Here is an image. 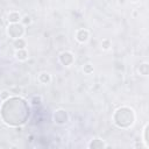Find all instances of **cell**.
Instances as JSON below:
<instances>
[{
	"label": "cell",
	"instance_id": "obj_1",
	"mask_svg": "<svg viewBox=\"0 0 149 149\" xmlns=\"http://www.w3.org/2000/svg\"><path fill=\"white\" fill-rule=\"evenodd\" d=\"M115 114L116 115H120V118L119 116H114V122L119 127H128L135 120V115H134L133 109H130L128 107H121V108H119Z\"/></svg>",
	"mask_w": 149,
	"mask_h": 149
},
{
	"label": "cell",
	"instance_id": "obj_12",
	"mask_svg": "<svg viewBox=\"0 0 149 149\" xmlns=\"http://www.w3.org/2000/svg\"><path fill=\"white\" fill-rule=\"evenodd\" d=\"M101 47H102V49H105V50H107V49H109V47H111V41L109 40H102V42H101Z\"/></svg>",
	"mask_w": 149,
	"mask_h": 149
},
{
	"label": "cell",
	"instance_id": "obj_2",
	"mask_svg": "<svg viewBox=\"0 0 149 149\" xmlns=\"http://www.w3.org/2000/svg\"><path fill=\"white\" fill-rule=\"evenodd\" d=\"M23 33H24V28L19 22L17 23H10V26H8V28H7V34L13 38L21 37L23 35Z\"/></svg>",
	"mask_w": 149,
	"mask_h": 149
},
{
	"label": "cell",
	"instance_id": "obj_4",
	"mask_svg": "<svg viewBox=\"0 0 149 149\" xmlns=\"http://www.w3.org/2000/svg\"><path fill=\"white\" fill-rule=\"evenodd\" d=\"M54 118H55V121H56L57 123H59V125H63V123H65V122L68 121V114H66V112L63 111V109L57 111V112L55 113Z\"/></svg>",
	"mask_w": 149,
	"mask_h": 149
},
{
	"label": "cell",
	"instance_id": "obj_8",
	"mask_svg": "<svg viewBox=\"0 0 149 149\" xmlns=\"http://www.w3.org/2000/svg\"><path fill=\"white\" fill-rule=\"evenodd\" d=\"M13 45H14L16 49H24V47H26V42H24L23 38L19 37V38H15V40H14Z\"/></svg>",
	"mask_w": 149,
	"mask_h": 149
},
{
	"label": "cell",
	"instance_id": "obj_6",
	"mask_svg": "<svg viewBox=\"0 0 149 149\" xmlns=\"http://www.w3.org/2000/svg\"><path fill=\"white\" fill-rule=\"evenodd\" d=\"M20 20H21V15H20L19 12H15L14 10V12H10L8 14V21L10 23H17Z\"/></svg>",
	"mask_w": 149,
	"mask_h": 149
},
{
	"label": "cell",
	"instance_id": "obj_13",
	"mask_svg": "<svg viewBox=\"0 0 149 149\" xmlns=\"http://www.w3.org/2000/svg\"><path fill=\"white\" fill-rule=\"evenodd\" d=\"M83 70H84V72H85V73H87V74H88V73H91V72L93 71V68H92V65H91V64H85Z\"/></svg>",
	"mask_w": 149,
	"mask_h": 149
},
{
	"label": "cell",
	"instance_id": "obj_15",
	"mask_svg": "<svg viewBox=\"0 0 149 149\" xmlns=\"http://www.w3.org/2000/svg\"><path fill=\"white\" fill-rule=\"evenodd\" d=\"M147 133H148V125H146L144 127V143H146V147L148 148V136H147Z\"/></svg>",
	"mask_w": 149,
	"mask_h": 149
},
{
	"label": "cell",
	"instance_id": "obj_11",
	"mask_svg": "<svg viewBox=\"0 0 149 149\" xmlns=\"http://www.w3.org/2000/svg\"><path fill=\"white\" fill-rule=\"evenodd\" d=\"M147 68H148V64H147V63H143L142 65H140V72H141L143 76H147V74H148Z\"/></svg>",
	"mask_w": 149,
	"mask_h": 149
},
{
	"label": "cell",
	"instance_id": "obj_10",
	"mask_svg": "<svg viewBox=\"0 0 149 149\" xmlns=\"http://www.w3.org/2000/svg\"><path fill=\"white\" fill-rule=\"evenodd\" d=\"M88 147L90 148H104V147H106V144L101 141V140H92V142L88 144Z\"/></svg>",
	"mask_w": 149,
	"mask_h": 149
},
{
	"label": "cell",
	"instance_id": "obj_5",
	"mask_svg": "<svg viewBox=\"0 0 149 149\" xmlns=\"http://www.w3.org/2000/svg\"><path fill=\"white\" fill-rule=\"evenodd\" d=\"M88 37H90V34H88V30L87 29H78L77 33H76V38L80 43L86 42L88 40Z\"/></svg>",
	"mask_w": 149,
	"mask_h": 149
},
{
	"label": "cell",
	"instance_id": "obj_9",
	"mask_svg": "<svg viewBox=\"0 0 149 149\" xmlns=\"http://www.w3.org/2000/svg\"><path fill=\"white\" fill-rule=\"evenodd\" d=\"M38 80H40L42 84H49L50 80H51V77H50L49 73L43 72V73H41V74L38 76Z\"/></svg>",
	"mask_w": 149,
	"mask_h": 149
},
{
	"label": "cell",
	"instance_id": "obj_3",
	"mask_svg": "<svg viewBox=\"0 0 149 149\" xmlns=\"http://www.w3.org/2000/svg\"><path fill=\"white\" fill-rule=\"evenodd\" d=\"M59 61H61V63H62L63 65L69 66V65H71V64L73 63V55H72L71 52H69V51L62 52L61 56H59Z\"/></svg>",
	"mask_w": 149,
	"mask_h": 149
},
{
	"label": "cell",
	"instance_id": "obj_14",
	"mask_svg": "<svg viewBox=\"0 0 149 149\" xmlns=\"http://www.w3.org/2000/svg\"><path fill=\"white\" fill-rule=\"evenodd\" d=\"M7 98H9V92L6 91V90H3V91L0 93V99H1V100H6Z\"/></svg>",
	"mask_w": 149,
	"mask_h": 149
},
{
	"label": "cell",
	"instance_id": "obj_7",
	"mask_svg": "<svg viewBox=\"0 0 149 149\" xmlns=\"http://www.w3.org/2000/svg\"><path fill=\"white\" fill-rule=\"evenodd\" d=\"M15 56L19 61H26L28 58V52L24 49H17L15 52Z\"/></svg>",
	"mask_w": 149,
	"mask_h": 149
},
{
	"label": "cell",
	"instance_id": "obj_17",
	"mask_svg": "<svg viewBox=\"0 0 149 149\" xmlns=\"http://www.w3.org/2000/svg\"><path fill=\"white\" fill-rule=\"evenodd\" d=\"M3 26V21H2V19H0V27H2Z\"/></svg>",
	"mask_w": 149,
	"mask_h": 149
},
{
	"label": "cell",
	"instance_id": "obj_16",
	"mask_svg": "<svg viewBox=\"0 0 149 149\" xmlns=\"http://www.w3.org/2000/svg\"><path fill=\"white\" fill-rule=\"evenodd\" d=\"M22 22H23L24 24H29V23H31V19H30V16H28V15L23 16V19H22Z\"/></svg>",
	"mask_w": 149,
	"mask_h": 149
},
{
	"label": "cell",
	"instance_id": "obj_18",
	"mask_svg": "<svg viewBox=\"0 0 149 149\" xmlns=\"http://www.w3.org/2000/svg\"><path fill=\"white\" fill-rule=\"evenodd\" d=\"M132 1H139V0H132Z\"/></svg>",
	"mask_w": 149,
	"mask_h": 149
}]
</instances>
